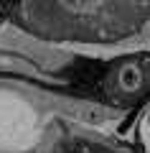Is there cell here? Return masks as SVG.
<instances>
[{"label": "cell", "mask_w": 150, "mask_h": 153, "mask_svg": "<svg viewBox=\"0 0 150 153\" xmlns=\"http://www.w3.org/2000/svg\"><path fill=\"white\" fill-rule=\"evenodd\" d=\"M140 84H143V69L137 64H125L120 69V87L125 92H135L140 89Z\"/></svg>", "instance_id": "cell-1"}]
</instances>
